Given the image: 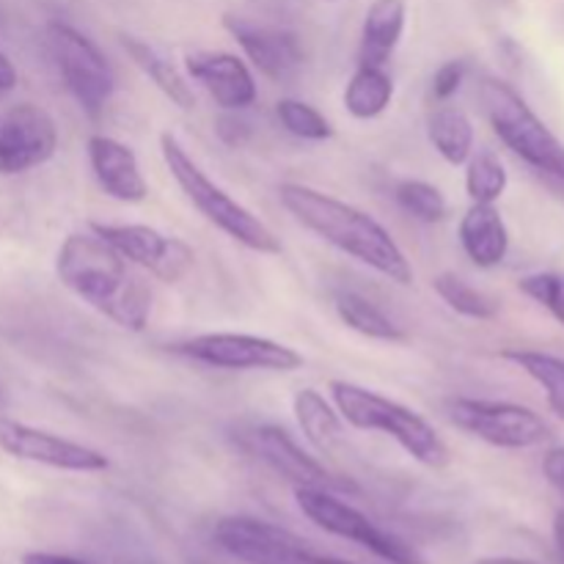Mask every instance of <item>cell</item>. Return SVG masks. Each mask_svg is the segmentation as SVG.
<instances>
[{"label": "cell", "instance_id": "30", "mask_svg": "<svg viewBox=\"0 0 564 564\" xmlns=\"http://www.w3.org/2000/svg\"><path fill=\"white\" fill-rule=\"evenodd\" d=\"M518 290L543 308H549L564 325V275L562 273H534L518 281Z\"/></svg>", "mask_w": 564, "mask_h": 564}, {"label": "cell", "instance_id": "29", "mask_svg": "<svg viewBox=\"0 0 564 564\" xmlns=\"http://www.w3.org/2000/svg\"><path fill=\"white\" fill-rule=\"evenodd\" d=\"M275 116H279L281 127L290 135L301 138V141H328V138H334L330 121L317 108H312L308 102H301V99H281L275 105Z\"/></svg>", "mask_w": 564, "mask_h": 564}, {"label": "cell", "instance_id": "10", "mask_svg": "<svg viewBox=\"0 0 564 564\" xmlns=\"http://www.w3.org/2000/svg\"><path fill=\"white\" fill-rule=\"evenodd\" d=\"M180 356L193 358L215 369L229 372H295L303 367V356L281 341L253 334H202L174 347Z\"/></svg>", "mask_w": 564, "mask_h": 564}, {"label": "cell", "instance_id": "28", "mask_svg": "<svg viewBox=\"0 0 564 564\" xmlns=\"http://www.w3.org/2000/svg\"><path fill=\"white\" fill-rule=\"evenodd\" d=\"M394 198L411 218L422 220V224H438L449 213V204H446L444 193L422 180H402L397 185Z\"/></svg>", "mask_w": 564, "mask_h": 564}, {"label": "cell", "instance_id": "16", "mask_svg": "<svg viewBox=\"0 0 564 564\" xmlns=\"http://www.w3.org/2000/svg\"><path fill=\"white\" fill-rule=\"evenodd\" d=\"M185 69L218 108L242 110L257 102V80L240 55L193 50L185 55Z\"/></svg>", "mask_w": 564, "mask_h": 564}, {"label": "cell", "instance_id": "32", "mask_svg": "<svg viewBox=\"0 0 564 564\" xmlns=\"http://www.w3.org/2000/svg\"><path fill=\"white\" fill-rule=\"evenodd\" d=\"M543 474L545 479H549L551 488H554L564 501V446H554V449L545 452Z\"/></svg>", "mask_w": 564, "mask_h": 564}, {"label": "cell", "instance_id": "23", "mask_svg": "<svg viewBox=\"0 0 564 564\" xmlns=\"http://www.w3.org/2000/svg\"><path fill=\"white\" fill-rule=\"evenodd\" d=\"M394 97V80L383 66H358L345 88V108L352 119L369 121L386 113Z\"/></svg>", "mask_w": 564, "mask_h": 564}, {"label": "cell", "instance_id": "3", "mask_svg": "<svg viewBox=\"0 0 564 564\" xmlns=\"http://www.w3.org/2000/svg\"><path fill=\"white\" fill-rule=\"evenodd\" d=\"M328 391L341 422L350 427L391 435L413 460L427 468H444L449 463V446L422 413L350 380H330Z\"/></svg>", "mask_w": 564, "mask_h": 564}, {"label": "cell", "instance_id": "38", "mask_svg": "<svg viewBox=\"0 0 564 564\" xmlns=\"http://www.w3.org/2000/svg\"><path fill=\"white\" fill-rule=\"evenodd\" d=\"M543 180H545V185L554 191V196H560L564 202V176H543Z\"/></svg>", "mask_w": 564, "mask_h": 564}, {"label": "cell", "instance_id": "26", "mask_svg": "<svg viewBox=\"0 0 564 564\" xmlns=\"http://www.w3.org/2000/svg\"><path fill=\"white\" fill-rule=\"evenodd\" d=\"M433 290L452 312L463 314L468 319H494L499 314V303L490 295H485L482 290L471 286L468 281H463L457 273H438L433 279Z\"/></svg>", "mask_w": 564, "mask_h": 564}, {"label": "cell", "instance_id": "1", "mask_svg": "<svg viewBox=\"0 0 564 564\" xmlns=\"http://www.w3.org/2000/svg\"><path fill=\"white\" fill-rule=\"evenodd\" d=\"M55 275L86 306L119 328L141 334L152 314V292L130 270V262L102 237L72 231L55 253Z\"/></svg>", "mask_w": 564, "mask_h": 564}, {"label": "cell", "instance_id": "35", "mask_svg": "<svg viewBox=\"0 0 564 564\" xmlns=\"http://www.w3.org/2000/svg\"><path fill=\"white\" fill-rule=\"evenodd\" d=\"M17 88V69L9 61V55L0 53V94H9Z\"/></svg>", "mask_w": 564, "mask_h": 564}, {"label": "cell", "instance_id": "25", "mask_svg": "<svg viewBox=\"0 0 564 564\" xmlns=\"http://www.w3.org/2000/svg\"><path fill=\"white\" fill-rule=\"evenodd\" d=\"M501 358L518 364L529 378L543 386L551 411L564 422V358L538 350H505Z\"/></svg>", "mask_w": 564, "mask_h": 564}, {"label": "cell", "instance_id": "37", "mask_svg": "<svg viewBox=\"0 0 564 564\" xmlns=\"http://www.w3.org/2000/svg\"><path fill=\"white\" fill-rule=\"evenodd\" d=\"M477 564H538V562L516 560V556H488V560H479Z\"/></svg>", "mask_w": 564, "mask_h": 564}, {"label": "cell", "instance_id": "20", "mask_svg": "<svg viewBox=\"0 0 564 564\" xmlns=\"http://www.w3.org/2000/svg\"><path fill=\"white\" fill-rule=\"evenodd\" d=\"M121 47L130 55L132 64H135L138 69H141L143 75L171 99V105H176L180 110H191L193 105H196V94H193L187 77L182 75L154 44L143 42V39L138 36H127L124 33V36H121Z\"/></svg>", "mask_w": 564, "mask_h": 564}, {"label": "cell", "instance_id": "5", "mask_svg": "<svg viewBox=\"0 0 564 564\" xmlns=\"http://www.w3.org/2000/svg\"><path fill=\"white\" fill-rule=\"evenodd\" d=\"M479 97L490 127L507 149H512L540 176H564V143L516 88L501 80H485Z\"/></svg>", "mask_w": 564, "mask_h": 564}, {"label": "cell", "instance_id": "31", "mask_svg": "<svg viewBox=\"0 0 564 564\" xmlns=\"http://www.w3.org/2000/svg\"><path fill=\"white\" fill-rule=\"evenodd\" d=\"M466 75H468L466 61L455 58V61H446V64H441L433 75V97L438 99V102H449V99L460 91Z\"/></svg>", "mask_w": 564, "mask_h": 564}, {"label": "cell", "instance_id": "22", "mask_svg": "<svg viewBox=\"0 0 564 564\" xmlns=\"http://www.w3.org/2000/svg\"><path fill=\"white\" fill-rule=\"evenodd\" d=\"M292 411H295V419L308 444L317 446L319 452H330L341 441L345 427H341L339 411H334L330 402H325V397L319 391H295V397H292Z\"/></svg>", "mask_w": 564, "mask_h": 564}, {"label": "cell", "instance_id": "11", "mask_svg": "<svg viewBox=\"0 0 564 564\" xmlns=\"http://www.w3.org/2000/svg\"><path fill=\"white\" fill-rule=\"evenodd\" d=\"M88 229L102 237L113 251H119L135 268L149 270L163 284H176L191 273L196 253L180 237L163 235L147 224H88Z\"/></svg>", "mask_w": 564, "mask_h": 564}, {"label": "cell", "instance_id": "4", "mask_svg": "<svg viewBox=\"0 0 564 564\" xmlns=\"http://www.w3.org/2000/svg\"><path fill=\"white\" fill-rule=\"evenodd\" d=\"M160 154H163L165 169L174 176V182L180 185V191L185 193L187 202H191L215 229H220L226 237L240 242L248 251L281 253V242L279 237L273 235V229H270L268 224H262L251 209L242 207L237 198H231L224 187L215 185V182L193 163L191 154L182 149V143L176 141L171 132H163V135H160Z\"/></svg>", "mask_w": 564, "mask_h": 564}, {"label": "cell", "instance_id": "24", "mask_svg": "<svg viewBox=\"0 0 564 564\" xmlns=\"http://www.w3.org/2000/svg\"><path fill=\"white\" fill-rule=\"evenodd\" d=\"M334 306L341 323H345L347 328L356 330V334L367 336V339H378V341L405 339V330H402L400 325L383 312V308L375 306L369 297L358 295V292H339Z\"/></svg>", "mask_w": 564, "mask_h": 564}, {"label": "cell", "instance_id": "6", "mask_svg": "<svg viewBox=\"0 0 564 564\" xmlns=\"http://www.w3.org/2000/svg\"><path fill=\"white\" fill-rule=\"evenodd\" d=\"M295 501L314 527L334 534V538L361 545V549H367L378 560L389 564H427L413 545H408L402 538L380 529L372 518H367L361 510L341 501L334 490L295 488Z\"/></svg>", "mask_w": 564, "mask_h": 564}, {"label": "cell", "instance_id": "7", "mask_svg": "<svg viewBox=\"0 0 564 564\" xmlns=\"http://www.w3.org/2000/svg\"><path fill=\"white\" fill-rule=\"evenodd\" d=\"M47 44L66 91L91 119H99L116 91V77L108 58L99 53L91 39L66 22H50Z\"/></svg>", "mask_w": 564, "mask_h": 564}, {"label": "cell", "instance_id": "18", "mask_svg": "<svg viewBox=\"0 0 564 564\" xmlns=\"http://www.w3.org/2000/svg\"><path fill=\"white\" fill-rule=\"evenodd\" d=\"M408 3L405 0H372L361 25L358 44V66H383L391 61L400 39L405 33Z\"/></svg>", "mask_w": 564, "mask_h": 564}, {"label": "cell", "instance_id": "13", "mask_svg": "<svg viewBox=\"0 0 564 564\" xmlns=\"http://www.w3.org/2000/svg\"><path fill=\"white\" fill-rule=\"evenodd\" d=\"M58 127L44 108L31 102L11 105L0 113V174H25L53 160Z\"/></svg>", "mask_w": 564, "mask_h": 564}, {"label": "cell", "instance_id": "14", "mask_svg": "<svg viewBox=\"0 0 564 564\" xmlns=\"http://www.w3.org/2000/svg\"><path fill=\"white\" fill-rule=\"evenodd\" d=\"M224 28L268 80H295L303 66V50L295 33L279 25L248 20V17L240 14H224Z\"/></svg>", "mask_w": 564, "mask_h": 564}, {"label": "cell", "instance_id": "8", "mask_svg": "<svg viewBox=\"0 0 564 564\" xmlns=\"http://www.w3.org/2000/svg\"><path fill=\"white\" fill-rule=\"evenodd\" d=\"M215 543L242 564H352L317 551L297 534L251 516H229L215 523Z\"/></svg>", "mask_w": 564, "mask_h": 564}, {"label": "cell", "instance_id": "19", "mask_svg": "<svg viewBox=\"0 0 564 564\" xmlns=\"http://www.w3.org/2000/svg\"><path fill=\"white\" fill-rule=\"evenodd\" d=\"M460 246L477 268H496L510 251V231L494 204H471L460 220Z\"/></svg>", "mask_w": 564, "mask_h": 564}, {"label": "cell", "instance_id": "27", "mask_svg": "<svg viewBox=\"0 0 564 564\" xmlns=\"http://www.w3.org/2000/svg\"><path fill=\"white\" fill-rule=\"evenodd\" d=\"M507 191V169L494 152L468 158L466 193L474 204H496Z\"/></svg>", "mask_w": 564, "mask_h": 564}, {"label": "cell", "instance_id": "2", "mask_svg": "<svg viewBox=\"0 0 564 564\" xmlns=\"http://www.w3.org/2000/svg\"><path fill=\"white\" fill-rule=\"evenodd\" d=\"M279 198L286 213L303 229L317 235L319 240L334 246L336 251L367 264V268L386 275L394 284H413V268L408 257L397 246L394 237L389 235V229L378 224L369 213L347 202H339V198L328 196L317 187L297 185V182H284L279 187Z\"/></svg>", "mask_w": 564, "mask_h": 564}, {"label": "cell", "instance_id": "36", "mask_svg": "<svg viewBox=\"0 0 564 564\" xmlns=\"http://www.w3.org/2000/svg\"><path fill=\"white\" fill-rule=\"evenodd\" d=\"M554 543H556V551H560V556L564 562V510L556 512V518H554Z\"/></svg>", "mask_w": 564, "mask_h": 564}, {"label": "cell", "instance_id": "12", "mask_svg": "<svg viewBox=\"0 0 564 564\" xmlns=\"http://www.w3.org/2000/svg\"><path fill=\"white\" fill-rule=\"evenodd\" d=\"M0 452H6L14 460L36 463V466L72 474H99L108 471L110 466L108 457L91 446L61 438V435L31 427V424H22L9 416H0Z\"/></svg>", "mask_w": 564, "mask_h": 564}, {"label": "cell", "instance_id": "39", "mask_svg": "<svg viewBox=\"0 0 564 564\" xmlns=\"http://www.w3.org/2000/svg\"><path fill=\"white\" fill-rule=\"evenodd\" d=\"M0 408H3V391H0Z\"/></svg>", "mask_w": 564, "mask_h": 564}, {"label": "cell", "instance_id": "17", "mask_svg": "<svg viewBox=\"0 0 564 564\" xmlns=\"http://www.w3.org/2000/svg\"><path fill=\"white\" fill-rule=\"evenodd\" d=\"M88 163L94 180L102 187L105 196L124 204H141L149 196V182L143 180L135 152L127 143L110 135L88 138Z\"/></svg>", "mask_w": 564, "mask_h": 564}, {"label": "cell", "instance_id": "15", "mask_svg": "<svg viewBox=\"0 0 564 564\" xmlns=\"http://www.w3.org/2000/svg\"><path fill=\"white\" fill-rule=\"evenodd\" d=\"M251 452L262 463H268L275 474L290 479L295 488H325V490H350V482H341L339 477L328 471L317 457L301 449L295 438L284 427L275 424H259L248 435Z\"/></svg>", "mask_w": 564, "mask_h": 564}, {"label": "cell", "instance_id": "21", "mask_svg": "<svg viewBox=\"0 0 564 564\" xmlns=\"http://www.w3.org/2000/svg\"><path fill=\"white\" fill-rule=\"evenodd\" d=\"M427 135L435 152L449 165L468 163V158L474 154V124L466 110H460L457 105L441 102L430 113Z\"/></svg>", "mask_w": 564, "mask_h": 564}, {"label": "cell", "instance_id": "33", "mask_svg": "<svg viewBox=\"0 0 564 564\" xmlns=\"http://www.w3.org/2000/svg\"><path fill=\"white\" fill-rule=\"evenodd\" d=\"M218 135L224 138L229 147H240V143H246L248 135H251V127H248V121L240 119V116H220Z\"/></svg>", "mask_w": 564, "mask_h": 564}, {"label": "cell", "instance_id": "9", "mask_svg": "<svg viewBox=\"0 0 564 564\" xmlns=\"http://www.w3.org/2000/svg\"><path fill=\"white\" fill-rule=\"evenodd\" d=\"M446 419L463 433L499 449H529L551 438V427L529 408L516 402L455 397L444 405Z\"/></svg>", "mask_w": 564, "mask_h": 564}, {"label": "cell", "instance_id": "34", "mask_svg": "<svg viewBox=\"0 0 564 564\" xmlns=\"http://www.w3.org/2000/svg\"><path fill=\"white\" fill-rule=\"evenodd\" d=\"M22 564H91L75 560V556L66 554H47V551H31V554H22Z\"/></svg>", "mask_w": 564, "mask_h": 564}]
</instances>
